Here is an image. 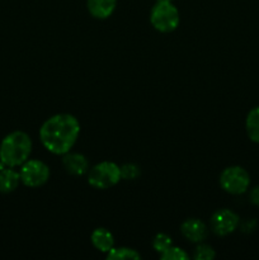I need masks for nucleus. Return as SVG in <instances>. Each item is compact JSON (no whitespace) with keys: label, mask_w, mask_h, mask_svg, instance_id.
Instances as JSON below:
<instances>
[{"label":"nucleus","mask_w":259,"mask_h":260,"mask_svg":"<svg viewBox=\"0 0 259 260\" xmlns=\"http://www.w3.org/2000/svg\"><path fill=\"white\" fill-rule=\"evenodd\" d=\"M179 22V10L172 2H156L150 12V23L160 33L174 32Z\"/></svg>","instance_id":"3"},{"label":"nucleus","mask_w":259,"mask_h":260,"mask_svg":"<svg viewBox=\"0 0 259 260\" xmlns=\"http://www.w3.org/2000/svg\"><path fill=\"white\" fill-rule=\"evenodd\" d=\"M19 183H22L19 172L14 170V168L5 167L4 169L0 170V193L8 194L14 192Z\"/></svg>","instance_id":"12"},{"label":"nucleus","mask_w":259,"mask_h":260,"mask_svg":"<svg viewBox=\"0 0 259 260\" xmlns=\"http://www.w3.org/2000/svg\"><path fill=\"white\" fill-rule=\"evenodd\" d=\"M50 167L42 160L28 159L20 165V182L29 188H38L45 185L50 179Z\"/></svg>","instance_id":"6"},{"label":"nucleus","mask_w":259,"mask_h":260,"mask_svg":"<svg viewBox=\"0 0 259 260\" xmlns=\"http://www.w3.org/2000/svg\"><path fill=\"white\" fill-rule=\"evenodd\" d=\"M172 245H173V239L165 233L156 234L155 238L152 239V249L159 254L164 253V251L167 250L168 248H170Z\"/></svg>","instance_id":"15"},{"label":"nucleus","mask_w":259,"mask_h":260,"mask_svg":"<svg viewBox=\"0 0 259 260\" xmlns=\"http://www.w3.org/2000/svg\"><path fill=\"white\" fill-rule=\"evenodd\" d=\"M91 245L101 253H108L114 246V236L108 229L98 228L90 235Z\"/></svg>","instance_id":"11"},{"label":"nucleus","mask_w":259,"mask_h":260,"mask_svg":"<svg viewBox=\"0 0 259 260\" xmlns=\"http://www.w3.org/2000/svg\"><path fill=\"white\" fill-rule=\"evenodd\" d=\"M156 2H172V0H156Z\"/></svg>","instance_id":"20"},{"label":"nucleus","mask_w":259,"mask_h":260,"mask_svg":"<svg viewBox=\"0 0 259 260\" xmlns=\"http://www.w3.org/2000/svg\"><path fill=\"white\" fill-rule=\"evenodd\" d=\"M160 259L163 260H188L189 255L185 253V250H183L182 248H178V246L172 245L170 248H168L164 253L160 254Z\"/></svg>","instance_id":"17"},{"label":"nucleus","mask_w":259,"mask_h":260,"mask_svg":"<svg viewBox=\"0 0 259 260\" xmlns=\"http://www.w3.org/2000/svg\"><path fill=\"white\" fill-rule=\"evenodd\" d=\"M117 7V0H86L89 14L99 20L108 19Z\"/></svg>","instance_id":"10"},{"label":"nucleus","mask_w":259,"mask_h":260,"mask_svg":"<svg viewBox=\"0 0 259 260\" xmlns=\"http://www.w3.org/2000/svg\"><path fill=\"white\" fill-rule=\"evenodd\" d=\"M32 139L23 131H13L0 144V161L8 168H17L24 164L32 152Z\"/></svg>","instance_id":"2"},{"label":"nucleus","mask_w":259,"mask_h":260,"mask_svg":"<svg viewBox=\"0 0 259 260\" xmlns=\"http://www.w3.org/2000/svg\"><path fill=\"white\" fill-rule=\"evenodd\" d=\"M62 167L66 173L74 175V177H81L84 174H88L89 172V161L85 155L80 152H66L62 155Z\"/></svg>","instance_id":"9"},{"label":"nucleus","mask_w":259,"mask_h":260,"mask_svg":"<svg viewBox=\"0 0 259 260\" xmlns=\"http://www.w3.org/2000/svg\"><path fill=\"white\" fill-rule=\"evenodd\" d=\"M119 168H121V178L123 180H135L141 174L139 165L134 164V162H126Z\"/></svg>","instance_id":"18"},{"label":"nucleus","mask_w":259,"mask_h":260,"mask_svg":"<svg viewBox=\"0 0 259 260\" xmlns=\"http://www.w3.org/2000/svg\"><path fill=\"white\" fill-rule=\"evenodd\" d=\"M211 229L217 236H228L238 229L240 218L229 208L217 210L211 217Z\"/></svg>","instance_id":"7"},{"label":"nucleus","mask_w":259,"mask_h":260,"mask_svg":"<svg viewBox=\"0 0 259 260\" xmlns=\"http://www.w3.org/2000/svg\"><path fill=\"white\" fill-rule=\"evenodd\" d=\"M121 180V168L113 161H102L88 172L89 185L95 189H109Z\"/></svg>","instance_id":"4"},{"label":"nucleus","mask_w":259,"mask_h":260,"mask_svg":"<svg viewBox=\"0 0 259 260\" xmlns=\"http://www.w3.org/2000/svg\"><path fill=\"white\" fill-rule=\"evenodd\" d=\"M107 259L109 260H139L141 255L135 249L128 248V246H119V248H112L107 253Z\"/></svg>","instance_id":"14"},{"label":"nucleus","mask_w":259,"mask_h":260,"mask_svg":"<svg viewBox=\"0 0 259 260\" xmlns=\"http://www.w3.org/2000/svg\"><path fill=\"white\" fill-rule=\"evenodd\" d=\"M80 135V123L70 113H57L46 119L40 128V140L48 152L63 155L71 151Z\"/></svg>","instance_id":"1"},{"label":"nucleus","mask_w":259,"mask_h":260,"mask_svg":"<svg viewBox=\"0 0 259 260\" xmlns=\"http://www.w3.org/2000/svg\"><path fill=\"white\" fill-rule=\"evenodd\" d=\"M249 198H250V202L253 203L254 206H258L259 207V185H256V187H254L253 189H251Z\"/></svg>","instance_id":"19"},{"label":"nucleus","mask_w":259,"mask_h":260,"mask_svg":"<svg viewBox=\"0 0 259 260\" xmlns=\"http://www.w3.org/2000/svg\"><path fill=\"white\" fill-rule=\"evenodd\" d=\"M220 185L229 194H243L250 185V177L244 168L233 165L222 170L220 175Z\"/></svg>","instance_id":"5"},{"label":"nucleus","mask_w":259,"mask_h":260,"mask_svg":"<svg viewBox=\"0 0 259 260\" xmlns=\"http://www.w3.org/2000/svg\"><path fill=\"white\" fill-rule=\"evenodd\" d=\"M246 135L255 144H259V106L249 111L245 119Z\"/></svg>","instance_id":"13"},{"label":"nucleus","mask_w":259,"mask_h":260,"mask_svg":"<svg viewBox=\"0 0 259 260\" xmlns=\"http://www.w3.org/2000/svg\"><path fill=\"white\" fill-rule=\"evenodd\" d=\"M193 258L196 260H213L216 258V251L212 246L200 243L196 246Z\"/></svg>","instance_id":"16"},{"label":"nucleus","mask_w":259,"mask_h":260,"mask_svg":"<svg viewBox=\"0 0 259 260\" xmlns=\"http://www.w3.org/2000/svg\"><path fill=\"white\" fill-rule=\"evenodd\" d=\"M180 233L189 243L200 244L207 238L208 229L200 218H187L180 225Z\"/></svg>","instance_id":"8"}]
</instances>
